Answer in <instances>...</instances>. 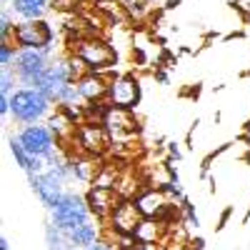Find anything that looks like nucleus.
<instances>
[{"instance_id":"0eeeda50","label":"nucleus","mask_w":250,"mask_h":250,"mask_svg":"<svg viewBox=\"0 0 250 250\" xmlns=\"http://www.w3.org/2000/svg\"><path fill=\"white\" fill-rule=\"evenodd\" d=\"M110 220H113V228H115L120 235H133L135 228H138L140 220H143V213H140L138 203H133V200H120V203L115 205V210L110 213Z\"/></svg>"},{"instance_id":"dca6fc26","label":"nucleus","mask_w":250,"mask_h":250,"mask_svg":"<svg viewBox=\"0 0 250 250\" xmlns=\"http://www.w3.org/2000/svg\"><path fill=\"white\" fill-rule=\"evenodd\" d=\"M158 235H160V225H158L155 218L140 220V225L135 228V233H133V238H135L138 243H155Z\"/></svg>"},{"instance_id":"9d476101","label":"nucleus","mask_w":250,"mask_h":250,"mask_svg":"<svg viewBox=\"0 0 250 250\" xmlns=\"http://www.w3.org/2000/svg\"><path fill=\"white\" fill-rule=\"evenodd\" d=\"M118 203L120 200H118L113 188H93V190L88 193V208H90V213H95V215L113 213Z\"/></svg>"},{"instance_id":"ddd939ff","label":"nucleus","mask_w":250,"mask_h":250,"mask_svg":"<svg viewBox=\"0 0 250 250\" xmlns=\"http://www.w3.org/2000/svg\"><path fill=\"white\" fill-rule=\"evenodd\" d=\"M138 208H140V213L143 218H160L165 213V208H168V203H165V198L155 190H148V193H143L138 200Z\"/></svg>"},{"instance_id":"393cba45","label":"nucleus","mask_w":250,"mask_h":250,"mask_svg":"<svg viewBox=\"0 0 250 250\" xmlns=\"http://www.w3.org/2000/svg\"><path fill=\"white\" fill-rule=\"evenodd\" d=\"M0 250H8V240H5V238L0 240Z\"/></svg>"},{"instance_id":"6e6552de","label":"nucleus","mask_w":250,"mask_h":250,"mask_svg":"<svg viewBox=\"0 0 250 250\" xmlns=\"http://www.w3.org/2000/svg\"><path fill=\"white\" fill-rule=\"evenodd\" d=\"M60 183H62V170H48V173H38L33 175V188H35V193L40 195V200H43L50 210L55 208V203L62 198L60 193Z\"/></svg>"},{"instance_id":"aec40b11","label":"nucleus","mask_w":250,"mask_h":250,"mask_svg":"<svg viewBox=\"0 0 250 250\" xmlns=\"http://www.w3.org/2000/svg\"><path fill=\"white\" fill-rule=\"evenodd\" d=\"M0 83H3V85H0L3 95H8V93H10V85H13V78H10V70H8V68H3V80H0Z\"/></svg>"},{"instance_id":"423d86ee","label":"nucleus","mask_w":250,"mask_h":250,"mask_svg":"<svg viewBox=\"0 0 250 250\" xmlns=\"http://www.w3.org/2000/svg\"><path fill=\"white\" fill-rule=\"evenodd\" d=\"M18 140L30 153V158H50L53 155V135L43 125H28L18 135Z\"/></svg>"},{"instance_id":"a211bd4d","label":"nucleus","mask_w":250,"mask_h":250,"mask_svg":"<svg viewBox=\"0 0 250 250\" xmlns=\"http://www.w3.org/2000/svg\"><path fill=\"white\" fill-rule=\"evenodd\" d=\"M10 60H15V53H13V48L8 45V40H3V45H0V62H3V68L10 65Z\"/></svg>"},{"instance_id":"9b49d317","label":"nucleus","mask_w":250,"mask_h":250,"mask_svg":"<svg viewBox=\"0 0 250 250\" xmlns=\"http://www.w3.org/2000/svg\"><path fill=\"white\" fill-rule=\"evenodd\" d=\"M78 140L85 150L90 153H103L108 145V128H103V125H83L80 133H78Z\"/></svg>"},{"instance_id":"39448f33","label":"nucleus","mask_w":250,"mask_h":250,"mask_svg":"<svg viewBox=\"0 0 250 250\" xmlns=\"http://www.w3.org/2000/svg\"><path fill=\"white\" fill-rule=\"evenodd\" d=\"M45 53L48 50H20L13 60L15 73L20 80H25L28 85H38V80L43 78V73L48 70V62H45Z\"/></svg>"},{"instance_id":"4be33fe9","label":"nucleus","mask_w":250,"mask_h":250,"mask_svg":"<svg viewBox=\"0 0 250 250\" xmlns=\"http://www.w3.org/2000/svg\"><path fill=\"white\" fill-rule=\"evenodd\" d=\"M0 113H10V95H0Z\"/></svg>"},{"instance_id":"4468645a","label":"nucleus","mask_w":250,"mask_h":250,"mask_svg":"<svg viewBox=\"0 0 250 250\" xmlns=\"http://www.w3.org/2000/svg\"><path fill=\"white\" fill-rule=\"evenodd\" d=\"M50 0H13V10L18 15H23L25 20H38L45 13Z\"/></svg>"},{"instance_id":"b1692460","label":"nucleus","mask_w":250,"mask_h":250,"mask_svg":"<svg viewBox=\"0 0 250 250\" xmlns=\"http://www.w3.org/2000/svg\"><path fill=\"white\" fill-rule=\"evenodd\" d=\"M88 250H108V248H105V245H98V243H95V245H90Z\"/></svg>"},{"instance_id":"2eb2a0df","label":"nucleus","mask_w":250,"mask_h":250,"mask_svg":"<svg viewBox=\"0 0 250 250\" xmlns=\"http://www.w3.org/2000/svg\"><path fill=\"white\" fill-rule=\"evenodd\" d=\"M65 238H68L73 245L90 248V245H95L98 230H95V225H90V223H83V225H78V228H75V230H68V233H65Z\"/></svg>"},{"instance_id":"6ab92c4d","label":"nucleus","mask_w":250,"mask_h":250,"mask_svg":"<svg viewBox=\"0 0 250 250\" xmlns=\"http://www.w3.org/2000/svg\"><path fill=\"white\" fill-rule=\"evenodd\" d=\"M53 3V8H58V10H73L80 0H50Z\"/></svg>"},{"instance_id":"7ed1b4c3","label":"nucleus","mask_w":250,"mask_h":250,"mask_svg":"<svg viewBox=\"0 0 250 250\" xmlns=\"http://www.w3.org/2000/svg\"><path fill=\"white\" fill-rule=\"evenodd\" d=\"M15 43L20 48L28 50H50V40H53V30L45 20H25V23H18L13 28Z\"/></svg>"},{"instance_id":"412c9836","label":"nucleus","mask_w":250,"mask_h":250,"mask_svg":"<svg viewBox=\"0 0 250 250\" xmlns=\"http://www.w3.org/2000/svg\"><path fill=\"white\" fill-rule=\"evenodd\" d=\"M0 33H3V40L10 33V18H8V13H3V18H0Z\"/></svg>"},{"instance_id":"20e7f679","label":"nucleus","mask_w":250,"mask_h":250,"mask_svg":"<svg viewBox=\"0 0 250 250\" xmlns=\"http://www.w3.org/2000/svg\"><path fill=\"white\" fill-rule=\"evenodd\" d=\"M75 55H78V60L83 62V65H88L93 73L95 70H103V68H110L113 62H115L113 48L105 43V40H95V38L80 40Z\"/></svg>"},{"instance_id":"f03ea898","label":"nucleus","mask_w":250,"mask_h":250,"mask_svg":"<svg viewBox=\"0 0 250 250\" xmlns=\"http://www.w3.org/2000/svg\"><path fill=\"white\" fill-rule=\"evenodd\" d=\"M88 213H90L88 200H83L75 193H65L53 208V225L60 228L62 233L75 230L78 225L88 223Z\"/></svg>"},{"instance_id":"f8f14e48","label":"nucleus","mask_w":250,"mask_h":250,"mask_svg":"<svg viewBox=\"0 0 250 250\" xmlns=\"http://www.w3.org/2000/svg\"><path fill=\"white\" fill-rule=\"evenodd\" d=\"M108 90H110V83H105L95 73L78 80V93H80V98H85V100H100V98L108 95Z\"/></svg>"},{"instance_id":"f257e3e1","label":"nucleus","mask_w":250,"mask_h":250,"mask_svg":"<svg viewBox=\"0 0 250 250\" xmlns=\"http://www.w3.org/2000/svg\"><path fill=\"white\" fill-rule=\"evenodd\" d=\"M50 108V98L38 90V88H25V90H15L10 95V113L18 123H38Z\"/></svg>"},{"instance_id":"5701e85b","label":"nucleus","mask_w":250,"mask_h":250,"mask_svg":"<svg viewBox=\"0 0 250 250\" xmlns=\"http://www.w3.org/2000/svg\"><path fill=\"white\" fill-rule=\"evenodd\" d=\"M133 250H160L155 243H138V248H133Z\"/></svg>"},{"instance_id":"f3484780","label":"nucleus","mask_w":250,"mask_h":250,"mask_svg":"<svg viewBox=\"0 0 250 250\" xmlns=\"http://www.w3.org/2000/svg\"><path fill=\"white\" fill-rule=\"evenodd\" d=\"M10 150H13V155H15V160H18V165L23 170H28V173H33V163H35V158H30V153L20 145V140H10Z\"/></svg>"},{"instance_id":"1a4fd4ad","label":"nucleus","mask_w":250,"mask_h":250,"mask_svg":"<svg viewBox=\"0 0 250 250\" xmlns=\"http://www.w3.org/2000/svg\"><path fill=\"white\" fill-rule=\"evenodd\" d=\"M108 98L113 103V108H125V110H130L138 98H140V90H138V83L128 75H123V78H115L110 83V90H108Z\"/></svg>"}]
</instances>
